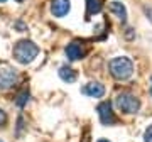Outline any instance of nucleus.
<instances>
[{
  "label": "nucleus",
  "instance_id": "1",
  "mask_svg": "<svg viewBox=\"0 0 152 142\" xmlns=\"http://www.w3.org/2000/svg\"><path fill=\"white\" fill-rule=\"evenodd\" d=\"M39 54V46L31 39H22L14 46V59L20 64L32 63Z\"/></svg>",
  "mask_w": 152,
  "mask_h": 142
},
{
  "label": "nucleus",
  "instance_id": "2",
  "mask_svg": "<svg viewBox=\"0 0 152 142\" xmlns=\"http://www.w3.org/2000/svg\"><path fill=\"white\" fill-rule=\"evenodd\" d=\"M110 73L115 80L118 81H124V80H129V78L134 75V63H132L130 58L127 56H117L108 63Z\"/></svg>",
  "mask_w": 152,
  "mask_h": 142
},
{
  "label": "nucleus",
  "instance_id": "3",
  "mask_svg": "<svg viewBox=\"0 0 152 142\" xmlns=\"http://www.w3.org/2000/svg\"><path fill=\"white\" fill-rule=\"evenodd\" d=\"M115 107L122 112V113L132 115L137 113L140 108V100L137 98L135 95L132 93H120L118 97L115 98Z\"/></svg>",
  "mask_w": 152,
  "mask_h": 142
},
{
  "label": "nucleus",
  "instance_id": "4",
  "mask_svg": "<svg viewBox=\"0 0 152 142\" xmlns=\"http://www.w3.org/2000/svg\"><path fill=\"white\" fill-rule=\"evenodd\" d=\"M98 117H100V122L102 125H113L115 124V113H113V108H112V103L110 102H102L98 105Z\"/></svg>",
  "mask_w": 152,
  "mask_h": 142
},
{
  "label": "nucleus",
  "instance_id": "5",
  "mask_svg": "<svg viewBox=\"0 0 152 142\" xmlns=\"http://www.w3.org/2000/svg\"><path fill=\"white\" fill-rule=\"evenodd\" d=\"M17 83V71L12 68L0 70V90H9Z\"/></svg>",
  "mask_w": 152,
  "mask_h": 142
},
{
  "label": "nucleus",
  "instance_id": "6",
  "mask_svg": "<svg viewBox=\"0 0 152 142\" xmlns=\"http://www.w3.org/2000/svg\"><path fill=\"white\" fill-rule=\"evenodd\" d=\"M64 53H66V56H68V59L69 61H78V59H81L83 56L86 54V51H85V48H83V44L76 42V41H73V42H69L68 46H66Z\"/></svg>",
  "mask_w": 152,
  "mask_h": 142
},
{
  "label": "nucleus",
  "instance_id": "7",
  "mask_svg": "<svg viewBox=\"0 0 152 142\" xmlns=\"http://www.w3.org/2000/svg\"><path fill=\"white\" fill-rule=\"evenodd\" d=\"M71 10L69 0H53L51 2V14L58 19L68 15V12Z\"/></svg>",
  "mask_w": 152,
  "mask_h": 142
},
{
  "label": "nucleus",
  "instance_id": "8",
  "mask_svg": "<svg viewBox=\"0 0 152 142\" xmlns=\"http://www.w3.org/2000/svg\"><path fill=\"white\" fill-rule=\"evenodd\" d=\"M81 93L91 97V98H102L105 95V86L98 81H91V83H88V85H85V86L81 88Z\"/></svg>",
  "mask_w": 152,
  "mask_h": 142
},
{
  "label": "nucleus",
  "instance_id": "9",
  "mask_svg": "<svg viewBox=\"0 0 152 142\" xmlns=\"http://www.w3.org/2000/svg\"><path fill=\"white\" fill-rule=\"evenodd\" d=\"M108 9H110V12H112V14H115V15L118 17L122 22L127 20V9H125L124 4H120V2H110Z\"/></svg>",
  "mask_w": 152,
  "mask_h": 142
},
{
  "label": "nucleus",
  "instance_id": "10",
  "mask_svg": "<svg viewBox=\"0 0 152 142\" xmlns=\"http://www.w3.org/2000/svg\"><path fill=\"white\" fill-rule=\"evenodd\" d=\"M58 73H59V78L64 83H75L76 81V71L73 68H69V66H61Z\"/></svg>",
  "mask_w": 152,
  "mask_h": 142
},
{
  "label": "nucleus",
  "instance_id": "11",
  "mask_svg": "<svg viewBox=\"0 0 152 142\" xmlns=\"http://www.w3.org/2000/svg\"><path fill=\"white\" fill-rule=\"evenodd\" d=\"M102 10V0H86V15H93Z\"/></svg>",
  "mask_w": 152,
  "mask_h": 142
},
{
  "label": "nucleus",
  "instance_id": "12",
  "mask_svg": "<svg viewBox=\"0 0 152 142\" xmlns=\"http://www.w3.org/2000/svg\"><path fill=\"white\" fill-rule=\"evenodd\" d=\"M27 100H29V91L27 90H24V91L20 93V95H19V97H17V100H15V103L19 105V107H26V103H27Z\"/></svg>",
  "mask_w": 152,
  "mask_h": 142
},
{
  "label": "nucleus",
  "instance_id": "13",
  "mask_svg": "<svg viewBox=\"0 0 152 142\" xmlns=\"http://www.w3.org/2000/svg\"><path fill=\"white\" fill-rule=\"evenodd\" d=\"M144 142H152V125H149L144 130Z\"/></svg>",
  "mask_w": 152,
  "mask_h": 142
},
{
  "label": "nucleus",
  "instance_id": "14",
  "mask_svg": "<svg viewBox=\"0 0 152 142\" xmlns=\"http://www.w3.org/2000/svg\"><path fill=\"white\" fill-rule=\"evenodd\" d=\"M22 129H24V119L19 117V119H17V135H20Z\"/></svg>",
  "mask_w": 152,
  "mask_h": 142
},
{
  "label": "nucleus",
  "instance_id": "15",
  "mask_svg": "<svg viewBox=\"0 0 152 142\" xmlns=\"http://www.w3.org/2000/svg\"><path fill=\"white\" fill-rule=\"evenodd\" d=\"M144 12H145V15H147V19L152 22V7H149V5H145L144 7Z\"/></svg>",
  "mask_w": 152,
  "mask_h": 142
},
{
  "label": "nucleus",
  "instance_id": "16",
  "mask_svg": "<svg viewBox=\"0 0 152 142\" xmlns=\"http://www.w3.org/2000/svg\"><path fill=\"white\" fill-rule=\"evenodd\" d=\"M5 122H7V113L0 108V125H5Z\"/></svg>",
  "mask_w": 152,
  "mask_h": 142
},
{
  "label": "nucleus",
  "instance_id": "17",
  "mask_svg": "<svg viewBox=\"0 0 152 142\" xmlns=\"http://www.w3.org/2000/svg\"><path fill=\"white\" fill-rule=\"evenodd\" d=\"M134 36H135V32H134V29L129 27L127 31H125V37L127 39H134Z\"/></svg>",
  "mask_w": 152,
  "mask_h": 142
},
{
  "label": "nucleus",
  "instance_id": "18",
  "mask_svg": "<svg viewBox=\"0 0 152 142\" xmlns=\"http://www.w3.org/2000/svg\"><path fill=\"white\" fill-rule=\"evenodd\" d=\"M15 27H17V29H20V32H24V31L27 29V27H26V24H22V22H17Z\"/></svg>",
  "mask_w": 152,
  "mask_h": 142
},
{
  "label": "nucleus",
  "instance_id": "19",
  "mask_svg": "<svg viewBox=\"0 0 152 142\" xmlns=\"http://www.w3.org/2000/svg\"><path fill=\"white\" fill-rule=\"evenodd\" d=\"M98 142H110V141H108V139H100Z\"/></svg>",
  "mask_w": 152,
  "mask_h": 142
},
{
  "label": "nucleus",
  "instance_id": "20",
  "mask_svg": "<svg viewBox=\"0 0 152 142\" xmlns=\"http://www.w3.org/2000/svg\"><path fill=\"white\" fill-rule=\"evenodd\" d=\"M15 2H17V4H22V2H24V0H15Z\"/></svg>",
  "mask_w": 152,
  "mask_h": 142
},
{
  "label": "nucleus",
  "instance_id": "21",
  "mask_svg": "<svg viewBox=\"0 0 152 142\" xmlns=\"http://www.w3.org/2000/svg\"><path fill=\"white\" fill-rule=\"evenodd\" d=\"M4 2H7V0H0V4H4Z\"/></svg>",
  "mask_w": 152,
  "mask_h": 142
},
{
  "label": "nucleus",
  "instance_id": "22",
  "mask_svg": "<svg viewBox=\"0 0 152 142\" xmlns=\"http://www.w3.org/2000/svg\"><path fill=\"white\" fill-rule=\"evenodd\" d=\"M151 95H152V86H151Z\"/></svg>",
  "mask_w": 152,
  "mask_h": 142
},
{
  "label": "nucleus",
  "instance_id": "23",
  "mask_svg": "<svg viewBox=\"0 0 152 142\" xmlns=\"http://www.w3.org/2000/svg\"><path fill=\"white\" fill-rule=\"evenodd\" d=\"M0 142H2V141H0Z\"/></svg>",
  "mask_w": 152,
  "mask_h": 142
}]
</instances>
